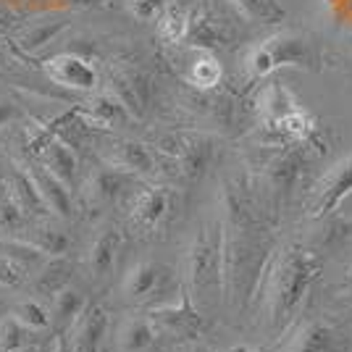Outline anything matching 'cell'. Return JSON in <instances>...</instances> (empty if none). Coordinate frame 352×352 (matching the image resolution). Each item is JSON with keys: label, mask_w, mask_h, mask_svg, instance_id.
Segmentation results:
<instances>
[{"label": "cell", "mask_w": 352, "mask_h": 352, "mask_svg": "<svg viewBox=\"0 0 352 352\" xmlns=\"http://www.w3.org/2000/svg\"><path fill=\"white\" fill-rule=\"evenodd\" d=\"M16 163L32 176V182H34V187L40 190L43 195L45 206L47 210L60 221H69L74 216V200H72V192H69V184H63L58 176H53L45 166L30 158V155H24V158H16Z\"/></svg>", "instance_id": "9a60e30c"}, {"label": "cell", "mask_w": 352, "mask_h": 352, "mask_svg": "<svg viewBox=\"0 0 352 352\" xmlns=\"http://www.w3.org/2000/svg\"><path fill=\"white\" fill-rule=\"evenodd\" d=\"M6 187H8V192L14 195V200L21 206V210H24L32 221H43V219H47V216H53V213L47 210V206H45L40 190L34 187L32 176L27 174L19 163H14V168L6 176Z\"/></svg>", "instance_id": "7402d4cb"}, {"label": "cell", "mask_w": 352, "mask_h": 352, "mask_svg": "<svg viewBox=\"0 0 352 352\" xmlns=\"http://www.w3.org/2000/svg\"><path fill=\"white\" fill-rule=\"evenodd\" d=\"M24 352H53V344H50V347H43V344H30Z\"/></svg>", "instance_id": "60d3db41"}, {"label": "cell", "mask_w": 352, "mask_h": 352, "mask_svg": "<svg viewBox=\"0 0 352 352\" xmlns=\"http://www.w3.org/2000/svg\"><path fill=\"white\" fill-rule=\"evenodd\" d=\"M108 310L103 305H87L79 316V321L72 326V350L74 352H100L105 337H108Z\"/></svg>", "instance_id": "ffe728a7"}, {"label": "cell", "mask_w": 352, "mask_h": 352, "mask_svg": "<svg viewBox=\"0 0 352 352\" xmlns=\"http://www.w3.org/2000/svg\"><path fill=\"white\" fill-rule=\"evenodd\" d=\"M242 66L248 72V79L258 82L279 69H318L321 66V47L316 37L305 30H279L271 37L250 45L242 56Z\"/></svg>", "instance_id": "5b68a950"}, {"label": "cell", "mask_w": 352, "mask_h": 352, "mask_svg": "<svg viewBox=\"0 0 352 352\" xmlns=\"http://www.w3.org/2000/svg\"><path fill=\"white\" fill-rule=\"evenodd\" d=\"M321 252L297 239L284 242L281 248L274 250L258 292L263 302L268 331L274 337L287 334L302 316L310 292L321 276Z\"/></svg>", "instance_id": "7a4b0ae2"}, {"label": "cell", "mask_w": 352, "mask_h": 352, "mask_svg": "<svg viewBox=\"0 0 352 352\" xmlns=\"http://www.w3.org/2000/svg\"><path fill=\"white\" fill-rule=\"evenodd\" d=\"M221 229H223V302L245 308L258 300L268 261L276 250V223L248 174L221 179Z\"/></svg>", "instance_id": "6da1fadb"}, {"label": "cell", "mask_w": 352, "mask_h": 352, "mask_svg": "<svg viewBox=\"0 0 352 352\" xmlns=\"http://www.w3.org/2000/svg\"><path fill=\"white\" fill-rule=\"evenodd\" d=\"M14 116V105L11 103H0V126H6Z\"/></svg>", "instance_id": "ab89813d"}, {"label": "cell", "mask_w": 352, "mask_h": 352, "mask_svg": "<svg viewBox=\"0 0 352 352\" xmlns=\"http://www.w3.org/2000/svg\"><path fill=\"white\" fill-rule=\"evenodd\" d=\"M329 300L334 310H339L342 316L352 318V263L342 268V276L339 281L331 284V292H329Z\"/></svg>", "instance_id": "d590c367"}, {"label": "cell", "mask_w": 352, "mask_h": 352, "mask_svg": "<svg viewBox=\"0 0 352 352\" xmlns=\"http://www.w3.org/2000/svg\"><path fill=\"white\" fill-rule=\"evenodd\" d=\"M137 176L132 174H124L118 168H111V166H103L100 171L89 176L82 187V197L87 208H108L113 206L118 197L126 192V187L132 184Z\"/></svg>", "instance_id": "e0dca14e"}, {"label": "cell", "mask_w": 352, "mask_h": 352, "mask_svg": "<svg viewBox=\"0 0 352 352\" xmlns=\"http://www.w3.org/2000/svg\"><path fill=\"white\" fill-rule=\"evenodd\" d=\"M11 316H16L30 331H47V329H53V313L45 308L40 300H21V302H16Z\"/></svg>", "instance_id": "e575fe53"}, {"label": "cell", "mask_w": 352, "mask_h": 352, "mask_svg": "<svg viewBox=\"0 0 352 352\" xmlns=\"http://www.w3.org/2000/svg\"><path fill=\"white\" fill-rule=\"evenodd\" d=\"M187 63L179 72L182 82L192 89H219L223 82V66H221L219 56L213 50H200V47H187Z\"/></svg>", "instance_id": "ac0fdd59"}, {"label": "cell", "mask_w": 352, "mask_h": 352, "mask_svg": "<svg viewBox=\"0 0 352 352\" xmlns=\"http://www.w3.org/2000/svg\"><path fill=\"white\" fill-rule=\"evenodd\" d=\"M79 116L87 124L89 129H100V132H111V129H121L126 124H132L134 118L129 111L118 103L116 95H111L108 89H98L89 100L79 103Z\"/></svg>", "instance_id": "2e32d148"}, {"label": "cell", "mask_w": 352, "mask_h": 352, "mask_svg": "<svg viewBox=\"0 0 352 352\" xmlns=\"http://www.w3.org/2000/svg\"><path fill=\"white\" fill-rule=\"evenodd\" d=\"M45 74L58 87L74 92H95L100 87V72L92 66V60L79 53H58L43 63Z\"/></svg>", "instance_id": "4fadbf2b"}, {"label": "cell", "mask_w": 352, "mask_h": 352, "mask_svg": "<svg viewBox=\"0 0 352 352\" xmlns=\"http://www.w3.org/2000/svg\"><path fill=\"white\" fill-rule=\"evenodd\" d=\"M24 239L32 242L40 252H45L47 258L66 255V252H69V245H72V239H69V234H66L63 229L50 226V223H43V221H32Z\"/></svg>", "instance_id": "f546056e"}, {"label": "cell", "mask_w": 352, "mask_h": 352, "mask_svg": "<svg viewBox=\"0 0 352 352\" xmlns=\"http://www.w3.org/2000/svg\"><path fill=\"white\" fill-rule=\"evenodd\" d=\"M53 352H74L72 339L66 337V334H58V337L53 339Z\"/></svg>", "instance_id": "f35d334b"}, {"label": "cell", "mask_w": 352, "mask_h": 352, "mask_svg": "<svg viewBox=\"0 0 352 352\" xmlns=\"http://www.w3.org/2000/svg\"><path fill=\"white\" fill-rule=\"evenodd\" d=\"M190 30V0H171L155 19L158 40L168 47H182Z\"/></svg>", "instance_id": "603a6c76"}, {"label": "cell", "mask_w": 352, "mask_h": 352, "mask_svg": "<svg viewBox=\"0 0 352 352\" xmlns=\"http://www.w3.org/2000/svg\"><path fill=\"white\" fill-rule=\"evenodd\" d=\"M287 352H344V339L331 323L313 318L297 326Z\"/></svg>", "instance_id": "d6986e66"}, {"label": "cell", "mask_w": 352, "mask_h": 352, "mask_svg": "<svg viewBox=\"0 0 352 352\" xmlns=\"http://www.w3.org/2000/svg\"><path fill=\"white\" fill-rule=\"evenodd\" d=\"M66 24H69L66 19H45V21H34V24H30L27 30L19 34L21 50H27V53L43 50L45 45H50L60 32L66 30Z\"/></svg>", "instance_id": "1f68e13d"}, {"label": "cell", "mask_w": 352, "mask_h": 352, "mask_svg": "<svg viewBox=\"0 0 352 352\" xmlns=\"http://www.w3.org/2000/svg\"><path fill=\"white\" fill-rule=\"evenodd\" d=\"M229 6L248 24L276 27V24L287 21V8L281 6L279 0H229Z\"/></svg>", "instance_id": "4316f807"}, {"label": "cell", "mask_w": 352, "mask_h": 352, "mask_svg": "<svg viewBox=\"0 0 352 352\" xmlns=\"http://www.w3.org/2000/svg\"><path fill=\"white\" fill-rule=\"evenodd\" d=\"M32 219L21 210L6 184H0V236H24Z\"/></svg>", "instance_id": "4dcf8cb0"}, {"label": "cell", "mask_w": 352, "mask_h": 352, "mask_svg": "<svg viewBox=\"0 0 352 352\" xmlns=\"http://www.w3.org/2000/svg\"><path fill=\"white\" fill-rule=\"evenodd\" d=\"M0 255L16 261L21 268H27L30 274L37 271V268L47 261V255L40 252L32 242H27L24 236H0Z\"/></svg>", "instance_id": "d6a6232c"}, {"label": "cell", "mask_w": 352, "mask_h": 352, "mask_svg": "<svg viewBox=\"0 0 352 352\" xmlns=\"http://www.w3.org/2000/svg\"><path fill=\"white\" fill-rule=\"evenodd\" d=\"M27 274H30L27 268H21L16 261L0 255V287H3V289H16V287H21L24 279H27Z\"/></svg>", "instance_id": "74e56055"}, {"label": "cell", "mask_w": 352, "mask_h": 352, "mask_svg": "<svg viewBox=\"0 0 352 352\" xmlns=\"http://www.w3.org/2000/svg\"><path fill=\"white\" fill-rule=\"evenodd\" d=\"M34 161L40 163V166H45L53 176H58L63 184H72L74 179H76V171H79L76 150L66 145L63 140H58L56 134H53V140L34 155Z\"/></svg>", "instance_id": "cb8c5ba5"}, {"label": "cell", "mask_w": 352, "mask_h": 352, "mask_svg": "<svg viewBox=\"0 0 352 352\" xmlns=\"http://www.w3.org/2000/svg\"><path fill=\"white\" fill-rule=\"evenodd\" d=\"M239 16L229 6V0H192L187 47L200 50H229L239 43Z\"/></svg>", "instance_id": "52a82bcc"}, {"label": "cell", "mask_w": 352, "mask_h": 352, "mask_svg": "<svg viewBox=\"0 0 352 352\" xmlns=\"http://www.w3.org/2000/svg\"><path fill=\"white\" fill-rule=\"evenodd\" d=\"M310 166V147L305 145H263L255 142L248 155V174L255 195L261 197L265 210L279 221L289 208L292 197L305 182Z\"/></svg>", "instance_id": "3957f363"}, {"label": "cell", "mask_w": 352, "mask_h": 352, "mask_svg": "<svg viewBox=\"0 0 352 352\" xmlns=\"http://www.w3.org/2000/svg\"><path fill=\"white\" fill-rule=\"evenodd\" d=\"M206 313L197 308L195 302H192L190 292L182 287V292L176 300L171 302H166L161 308H153V321L158 329L163 331H168V334H174V337H182V339H195L203 334V329H206V318H203Z\"/></svg>", "instance_id": "7c38bea8"}, {"label": "cell", "mask_w": 352, "mask_h": 352, "mask_svg": "<svg viewBox=\"0 0 352 352\" xmlns=\"http://www.w3.org/2000/svg\"><path fill=\"white\" fill-rule=\"evenodd\" d=\"M184 289L203 313L223 302V229L219 213L200 221L192 234L184 255Z\"/></svg>", "instance_id": "277c9868"}, {"label": "cell", "mask_w": 352, "mask_h": 352, "mask_svg": "<svg viewBox=\"0 0 352 352\" xmlns=\"http://www.w3.org/2000/svg\"><path fill=\"white\" fill-rule=\"evenodd\" d=\"M232 352H265V350H232Z\"/></svg>", "instance_id": "b9f144b4"}, {"label": "cell", "mask_w": 352, "mask_h": 352, "mask_svg": "<svg viewBox=\"0 0 352 352\" xmlns=\"http://www.w3.org/2000/svg\"><path fill=\"white\" fill-rule=\"evenodd\" d=\"M32 334L37 331H30L16 316L3 318L0 321V352H24L32 344Z\"/></svg>", "instance_id": "836d02e7"}, {"label": "cell", "mask_w": 352, "mask_h": 352, "mask_svg": "<svg viewBox=\"0 0 352 352\" xmlns=\"http://www.w3.org/2000/svg\"><path fill=\"white\" fill-rule=\"evenodd\" d=\"M121 250V232L113 223H105L98 229L95 239L87 248V268L95 279H103L113 271L116 265V255Z\"/></svg>", "instance_id": "44dd1931"}, {"label": "cell", "mask_w": 352, "mask_h": 352, "mask_svg": "<svg viewBox=\"0 0 352 352\" xmlns=\"http://www.w3.org/2000/svg\"><path fill=\"white\" fill-rule=\"evenodd\" d=\"M153 150L161 158V168L184 184L200 182L216 158V137L203 129L166 132L153 140Z\"/></svg>", "instance_id": "8992f818"}, {"label": "cell", "mask_w": 352, "mask_h": 352, "mask_svg": "<svg viewBox=\"0 0 352 352\" xmlns=\"http://www.w3.org/2000/svg\"><path fill=\"white\" fill-rule=\"evenodd\" d=\"M103 89H108L111 95H116L118 103L129 111V116H132L134 121H142V118L147 116V111H150V108H147V105L142 103V98L137 95L132 79H129V76H126V72L121 69V63H118V66H113V69L108 72Z\"/></svg>", "instance_id": "83f0119b"}, {"label": "cell", "mask_w": 352, "mask_h": 352, "mask_svg": "<svg viewBox=\"0 0 352 352\" xmlns=\"http://www.w3.org/2000/svg\"><path fill=\"white\" fill-rule=\"evenodd\" d=\"M72 274H74V265L66 261V255L47 258V261L34 271L32 287H34V292L43 294V297H56L60 289H66V287L72 284Z\"/></svg>", "instance_id": "484cf974"}, {"label": "cell", "mask_w": 352, "mask_h": 352, "mask_svg": "<svg viewBox=\"0 0 352 352\" xmlns=\"http://www.w3.org/2000/svg\"><path fill=\"white\" fill-rule=\"evenodd\" d=\"M87 310V300L85 294L74 287H66L60 289L56 297H53V329H58V334L69 331L74 323L79 321V316Z\"/></svg>", "instance_id": "f1b7e54d"}, {"label": "cell", "mask_w": 352, "mask_h": 352, "mask_svg": "<svg viewBox=\"0 0 352 352\" xmlns=\"http://www.w3.org/2000/svg\"><path fill=\"white\" fill-rule=\"evenodd\" d=\"M352 195V153L337 161L329 171H323L305 192L302 210L305 219L321 221L329 219L347 197Z\"/></svg>", "instance_id": "ba28073f"}, {"label": "cell", "mask_w": 352, "mask_h": 352, "mask_svg": "<svg viewBox=\"0 0 352 352\" xmlns=\"http://www.w3.org/2000/svg\"><path fill=\"white\" fill-rule=\"evenodd\" d=\"M124 3H126V11H129L137 21L147 24V21L158 19L161 11L171 3V0H124Z\"/></svg>", "instance_id": "8d00e7d4"}, {"label": "cell", "mask_w": 352, "mask_h": 352, "mask_svg": "<svg viewBox=\"0 0 352 352\" xmlns=\"http://www.w3.org/2000/svg\"><path fill=\"white\" fill-rule=\"evenodd\" d=\"M174 289V271L158 261H137L121 281V292L134 305H166V294Z\"/></svg>", "instance_id": "9c48e42d"}, {"label": "cell", "mask_w": 352, "mask_h": 352, "mask_svg": "<svg viewBox=\"0 0 352 352\" xmlns=\"http://www.w3.org/2000/svg\"><path fill=\"white\" fill-rule=\"evenodd\" d=\"M98 155L103 158L105 166L118 168L132 176H155L161 171V158L158 153L145 142L137 140H108L100 145Z\"/></svg>", "instance_id": "8fae6325"}, {"label": "cell", "mask_w": 352, "mask_h": 352, "mask_svg": "<svg viewBox=\"0 0 352 352\" xmlns=\"http://www.w3.org/2000/svg\"><path fill=\"white\" fill-rule=\"evenodd\" d=\"M182 108L190 113L195 121L208 124V126H216L219 132H229L234 129L236 121H239V100H236L232 92H223V89H192L187 87L182 92Z\"/></svg>", "instance_id": "30bf717a"}, {"label": "cell", "mask_w": 352, "mask_h": 352, "mask_svg": "<svg viewBox=\"0 0 352 352\" xmlns=\"http://www.w3.org/2000/svg\"><path fill=\"white\" fill-rule=\"evenodd\" d=\"M158 339V326L147 316H129L118 326V352H147Z\"/></svg>", "instance_id": "d4e9b609"}, {"label": "cell", "mask_w": 352, "mask_h": 352, "mask_svg": "<svg viewBox=\"0 0 352 352\" xmlns=\"http://www.w3.org/2000/svg\"><path fill=\"white\" fill-rule=\"evenodd\" d=\"M171 206H174V190L166 187V184H150V187L134 195L132 208H129V219H132L137 229L155 232L171 216Z\"/></svg>", "instance_id": "5bb4252c"}]
</instances>
